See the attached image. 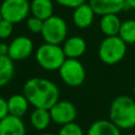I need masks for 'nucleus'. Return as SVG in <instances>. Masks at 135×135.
I'll return each mask as SVG.
<instances>
[{"instance_id": "f257e3e1", "label": "nucleus", "mask_w": 135, "mask_h": 135, "mask_svg": "<svg viewBox=\"0 0 135 135\" xmlns=\"http://www.w3.org/2000/svg\"><path fill=\"white\" fill-rule=\"evenodd\" d=\"M23 95L34 108L50 110L59 100V89L45 78H30L23 85Z\"/></svg>"}, {"instance_id": "f03ea898", "label": "nucleus", "mask_w": 135, "mask_h": 135, "mask_svg": "<svg viewBox=\"0 0 135 135\" xmlns=\"http://www.w3.org/2000/svg\"><path fill=\"white\" fill-rule=\"evenodd\" d=\"M110 120L120 130L135 127V100L127 95L116 97L110 107Z\"/></svg>"}, {"instance_id": "7ed1b4c3", "label": "nucleus", "mask_w": 135, "mask_h": 135, "mask_svg": "<svg viewBox=\"0 0 135 135\" xmlns=\"http://www.w3.org/2000/svg\"><path fill=\"white\" fill-rule=\"evenodd\" d=\"M127 53V43L117 36H107L100 43L98 55L105 64H116L120 62Z\"/></svg>"}, {"instance_id": "20e7f679", "label": "nucleus", "mask_w": 135, "mask_h": 135, "mask_svg": "<svg viewBox=\"0 0 135 135\" xmlns=\"http://www.w3.org/2000/svg\"><path fill=\"white\" fill-rule=\"evenodd\" d=\"M66 59L63 49L58 44L43 43L36 51L38 64L46 71H58Z\"/></svg>"}, {"instance_id": "39448f33", "label": "nucleus", "mask_w": 135, "mask_h": 135, "mask_svg": "<svg viewBox=\"0 0 135 135\" xmlns=\"http://www.w3.org/2000/svg\"><path fill=\"white\" fill-rule=\"evenodd\" d=\"M46 43L60 45L66 39L68 25L66 22L59 16L53 15L43 21L42 31L40 33Z\"/></svg>"}, {"instance_id": "423d86ee", "label": "nucleus", "mask_w": 135, "mask_h": 135, "mask_svg": "<svg viewBox=\"0 0 135 135\" xmlns=\"http://www.w3.org/2000/svg\"><path fill=\"white\" fill-rule=\"evenodd\" d=\"M58 72L61 80L69 86L76 88L84 82L85 70L78 59L66 58Z\"/></svg>"}, {"instance_id": "0eeeda50", "label": "nucleus", "mask_w": 135, "mask_h": 135, "mask_svg": "<svg viewBox=\"0 0 135 135\" xmlns=\"http://www.w3.org/2000/svg\"><path fill=\"white\" fill-rule=\"evenodd\" d=\"M0 11L3 19L15 24L27 18L31 12V3L28 0H4L1 3Z\"/></svg>"}, {"instance_id": "6e6552de", "label": "nucleus", "mask_w": 135, "mask_h": 135, "mask_svg": "<svg viewBox=\"0 0 135 135\" xmlns=\"http://www.w3.org/2000/svg\"><path fill=\"white\" fill-rule=\"evenodd\" d=\"M50 114L52 121L57 124L63 126L75 121L77 117L76 107L69 100H58L51 109Z\"/></svg>"}, {"instance_id": "1a4fd4ad", "label": "nucleus", "mask_w": 135, "mask_h": 135, "mask_svg": "<svg viewBox=\"0 0 135 135\" xmlns=\"http://www.w3.org/2000/svg\"><path fill=\"white\" fill-rule=\"evenodd\" d=\"M34 51V43L32 39L26 36H18L8 44L7 56L13 61H21L32 55Z\"/></svg>"}, {"instance_id": "9d476101", "label": "nucleus", "mask_w": 135, "mask_h": 135, "mask_svg": "<svg viewBox=\"0 0 135 135\" xmlns=\"http://www.w3.org/2000/svg\"><path fill=\"white\" fill-rule=\"evenodd\" d=\"M0 135H26V128L22 118L8 114L1 119Z\"/></svg>"}, {"instance_id": "9b49d317", "label": "nucleus", "mask_w": 135, "mask_h": 135, "mask_svg": "<svg viewBox=\"0 0 135 135\" xmlns=\"http://www.w3.org/2000/svg\"><path fill=\"white\" fill-rule=\"evenodd\" d=\"M89 4L95 14L103 16L107 14H118L126 8V0H90Z\"/></svg>"}, {"instance_id": "f8f14e48", "label": "nucleus", "mask_w": 135, "mask_h": 135, "mask_svg": "<svg viewBox=\"0 0 135 135\" xmlns=\"http://www.w3.org/2000/svg\"><path fill=\"white\" fill-rule=\"evenodd\" d=\"M95 12L92 6L88 3H82L81 5L74 8L73 22L78 28H86L94 21Z\"/></svg>"}, {"instance_id": "ddd939ff", "label": "nucleus", "mask_w": 135, "mask_h": 135, "mask_svg": "<svg viewBox=\"0 0 135 135\" xmlns=\"http://www.w3.org/2000/svg\"><path fill=\"white\" fill-rule=\"evenodd\" d=\"M63 52L66 58L78 59L86 51V42L83 38L79 36H73L65 39L63 42Z\"/></svg>"}, {"instance_id": "4468645a", "label": "nucleus", "mask_w": 135, "mask_h": 135, "mask_svg": "<svg viewBox=\"0 0 135 135\" xmlns=\"http://www.w3.org/2000/svg\"><path fill=\"white\" fill-rule=\"evenodd\" d=\"M86 135H121V131L110 119H99L89 127Z\"/></svg>"}, {"instance_id": "2eb2a0df", "label": "nucleus", "mask_w": 135, "mask_h": 135, "mask_svg": "<svg viewBox=\"0 0 135 135\" xmlns=\"http://www.w3.org/2000/svg\"><path fill=\"white\" fill-rule=\"evenodd\" d=\"M28 107L30 102L23 94H14L7 99V109L11 115L22 118L28 111Z\"/></svg>"}, {"instance_id": "dca6fc26", "label": "nucleus", "mask_w": 135, "mask_h": 135, "mask_svg": "<svg viewBox=\"0 0 135 135\" xmlns=\"http://www.w3.org/2000/svg\"><path fill=\"white\" fill-rule=\"evenodd\" d=\"M121 21L117 14H107L101 16L99 26L102 34L107 36H117L119 34Z\"/></svg>"}, {"instance_id": "f3484780", "label": "nucleus", "mask_w": 135, "mask_h": 135, "mask_svg": "<svg viewBox=\"0 0 135 135\" xmlns=\"http://www.w3.org/2000/svg\"><path fill=\"white\" fill-rule=\"evenodd\" d=\"M30 121H31L32 127L35 130H37V131L46 130L50 127L51 122H52V117H51V114H50V110L35 108L34 111L31 113Z\"/></svg>"}, {"instance_id": "a211bd4d", "label": "nucleus", "mask_w": 135, "mask_h": 135, "mask_svg": "<svg viewBox=\"0 0 135 135\" xmlns=\"http://www.w3.org/2000/svg\"><path fill=\"white\" fill-rule=\"evenodd\" d=\"M31 13L34 17L41 20H46L54 14V4L52 0H32Z\"/></svg>"}, {"instance_id": "6ab92c4d", "label": "nucleus", "mask_w": 135, "mask_h": 135, "mask_svg": "<svg viewBox=\"0 0 135 135\" xmlns=\"http://www.w3.org/2000/svg\"><path fill=\"white\" fill-rule=\"evenodd\" d=\"M14 61L7 55H0V88L5 86L14 77Z\"/></svg>"}, {"instance_id": "aec40b11", "label": "nucleus", "mask_w": 135, "mask_h": 135, "mask_svg": "<svg viewBox=\"0 0 135 135\" xmlns=\"http://www.w3.org/2000/svg\"><path fill=\"white\" fill-rule=\"evenodd\" d=\"M118 36L127 44L135 43V20L130 19L121 22Z\"/></svg>"}, {"instance_id": "412c9836", "label": "nucleus", "mask_w": 135, "mask_h": 135, "mask_svg": "<svg viewBox=\"0 0 135 135\" xmlns=\"http://www.w3.org/2000/svg\"><path fill=\"white\" fill-rule=\"evenodd\" d=\"M57 135H84L82 128L75 121L61 126Z\"/></svg>"}, {"instance_id": "4be33fe9", "label": "nucleus", "mask_w": 135, "mask_h": 135, "mask_svg": "<svg viewBox=\"0 0 135 135\" xmlns=\"http://www.w3.org/2000/svg\"><path fill=\"white\" fill-rule=\"evenodd\" d=\"M42 26H43V20L37 18V17H30L26 20V27L30 32L34 33V34H38L41 33L42 31Z\"/></svg>"}, {"instance_id": "5701e85b", "label": "nucleus", "mask_w": 135, "mask_h": 135, "mask_svg": "<svg viewBox=\"0 0 135 135\" xmlns=\"http://www.w3.org/2000/svg\"><path fill=\"white\" fill-rule=\"evenodd\" d=\"M14 31V23L2 19L0 21V39H6L8 38Z\"/></svg>"}, {"instance_id": "b1692460", "label": "nucleus", "mask_w": 135, "mask_h": 135, "mask_svg": "<svg viewBox=\"0 0 135 135\" xmlns=\"http://www.w3.org/2000/svg\"><path fill=\"white\" fill-rule=\"evenodd\" d=\"M55 2H57L58 4L65 6V7L76 8L77 6L84 3V0H55Z\"/></svg>"}, {"instance_id": "393cba45", "label": "nucleus", "mask_w": 135, "mask_h": 135, "mask_svg": "<svg viewBox=\"0 0 135 135\" xmlns=\"http://www.w3.org/2000/svg\"><path fill=\"white\" fill-rule=\"evenodd\" d=\"M8 115V109H7V100L0 96V120L3 119L5 116Z\"/></svg>"}, {"instance_id": "a878e982", "label": "nucleus", "mask_w": 135, "mask_h": 135, "mask_svg": "<svg viewBox=\"0 0 135 135\" xmlns=\"http://www.w3.org/2000/svg\"><path fill=\"white\" fill-rule=\"evenodd\" d=\"M8 53V44L0 43V55H7Z\"/></svg>"}, {"instance_id": "bb28decb", "label": "nucleus", "mask_w": 135, "mask_h": 135, "mask_svg": "<svg viewBox=\"0 0 135 135\" xmlns=\"http://www.w3.org/2000/svg\"><path fill=\"white\" fill-rule=\"evenodd\" d=\"M126 8H135V0H126Z\"/></svg>"}, {"instance_id": "cd10ccee", "label": "nucleus", "mask_w": 135, "mask_h": 135, "mask_svg": "<svg viewBox=\"0 0 135 135\" xmlns=\"http://www.w3.org/2000/svg\"><path fill=\"white\" fill-rule=\"evenodd\" d=\"M40 135H55V134H53V133H49V132H44V133H41Z\"/></svg>"}, {"instance_id": "c85d7f7f", "label": "nucleus", "mask_w": 135, "mask_h": 135, "mask_svg": "<svg viewBox=\"0 0 135 135\" xmlns=\"http://www.w3.org/2000/svg\"><path fill=\"white\" fill-rule=\"evenodd\" d=\"M2 19H3V18H2V14H1V11H0V21H1Z\"/></svg>"}, {"instance_id": "c756f323", "label": "nucleus", "mask_w": 135, "mask_h": 135, "mask_svg": "<svg viewBox=\"0 0 135 135\" xmlns=\"http://www.w3.org/2000/svg\"><path fill=\"white\" fill-rule=\"evenodd\" d=\"M133 94H134V96H135V86L133 88Z\"/></svg>"}, {"instance_id": "7c9ffc66", "label": "nucleus", "mask_w": 135, "mask_h": 135, "mask_svg": "<svg viewBox=\"0 0 135 135\" xmlns=\"http://www.w3.org/2000/svg\"><path fill=\"white\" fill-rule=\"evenodd\" d=\"M129 135H135V133H131V134H129Z\"/></svg>"}]
</instances>
